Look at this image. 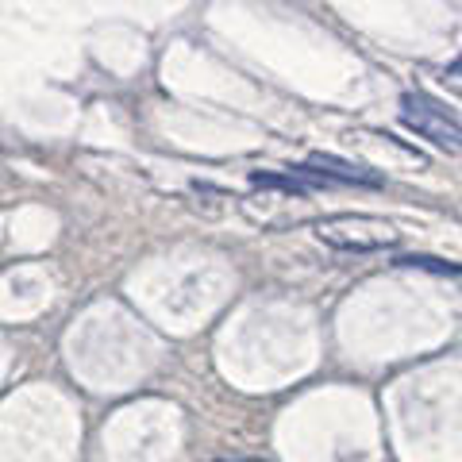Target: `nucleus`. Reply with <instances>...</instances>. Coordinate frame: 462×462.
Segmentation results:
<instances>
[{"mask_svg": "<svg viewBox=\"0 0 462 462\" xmlns=\"http://www.w3.org/2000/svg\"><path fill=\"white\" fill-rule=\"evenodd\" d=\"M316 239L328 243L336 251H355V254H370V251H385L401 243V231L382 220V216H366V212H339V216H324L312 224Z\"/></svg>", "mask_w": 462, "mask_h": 462, "instance_id": "obj_1", "label": "nucleus"}, {"mask_svg": "<svg viewBox=\"0 0 462 462\" xmlns=\"http://www.w3.org/2000/svg\"><path fill=\"white\" fill-rule=\"evenodd\" d=\"M401 124L412 127V132L420 139H428L431 147H439L447 154H462V124L443 105H436L431 97L404 93L401 97Z\"/></svg>", "mask_w": 462, "mask_h": 462, "instance_id": "obj_2", "label": "nucleus"}, {"mask_svg": "<svg viewBox=\"0 0 462 462\" xmlns=\"http://www.w3.org/2000/svg\"><path fill=\"white\" fill-rule=\"evenodd\" d=\"M305 166H312V170H320L324 178H331V181H343V185H370V189H378L382 185V173H374V170H366V166H355V162H346V158H336V154H312Z\"/></svg>", "mask_w": 462, "mask_h": 462, "instance_id": "obj_3", "label": "nucleus"}, {"mask_svg": "<svg viewBox=\"0 0 462 462\" xmlns=\"http://www.w3.org/2000/svg\"><path fill=\"white\" fill-rule=\"evenodd\" d=\"M397 266L431 270V273H462V263H443V258H431V254H404V258H397Z\"/></svg>", "mask_w": 462, "mask_h": 462, "instance_id": "obj_4", "label": "nucleus"}, {"mask_svg": "<svg viewBox=\"0 0 462 462\" xmlns=\"http://www.w3.org/2000/svg\"><path fill=\"white\" fill-rule=\"evenodd\" d=\"M251 181H254V185H263V189H285V193H297V197H305V193H309V185H305V181H297L293 173H289V178H278V173H251Z\"/></svg>", "mask_w": 462, "mask_h": 462, "instance_id": "obj_5", "label": "nucleus"}, {"mask_svg": "<svg viewBox=\"0 0 462 462\" xmlns=\"http://www.w3.org/2000/svg\"><path fill=\"white\" fill-rule=\"evenodd\" d=\"M455 74H462V54H458V62H455Z\"/></svg>", "mask_w": 462, "mask_h": 462, "instance_id": "obj_6", "label": "nucleus"}]
</instances>
